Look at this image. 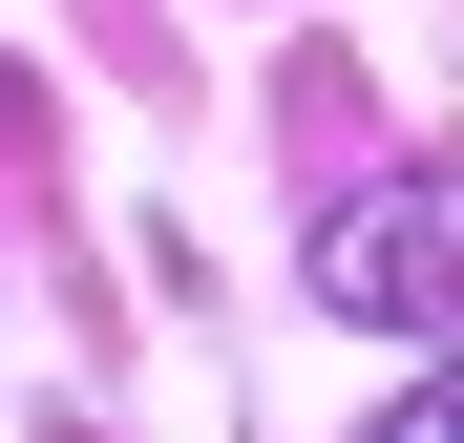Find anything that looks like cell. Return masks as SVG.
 <instances>
[{
  "instance_id": "obj_1",
  "label": "cell",
  "mask_w": 464,
  "mask_h": 443,
  "mask_svg": "<svg viewBox=\"0 0 464 443\" xmlns=\"http://www.w3.org/2000/svg\"><path fill=\"white\" fill-rule=\"evenodd\" d=\"M317 295H338L359 338H443V317H464V190H422V169L338 190V211H317Z\"/></svg>"
},
{
  "instance_id": "obj_2",
  "label": "cell",
  "mask_w": 464,
  "mask_h": 443,
  "mask_svg": "<svg viewBox=\"0 0 464 443\" xmlns=\"http://www.w3.org/2000/svg\"><path fill=\"white\" fill-rule=\"evenodd\" d=\"M380 443H464V359H422V380L380 401Z\"/></svg>"
}]
</instances>
